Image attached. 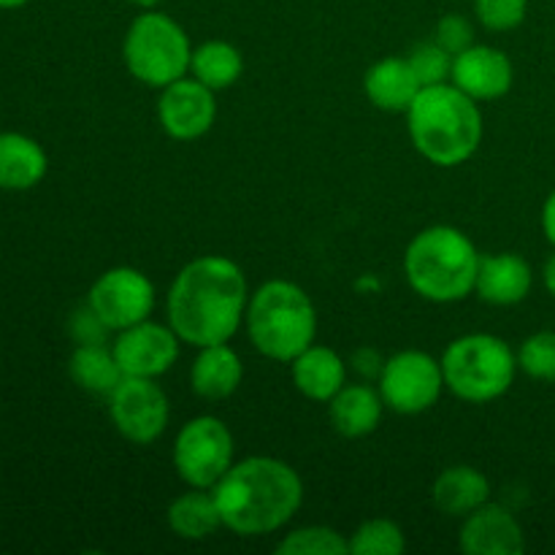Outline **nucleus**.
I'll list each match as a JSON object with an SVG mask.
<instances>
[{
    "mask_svg": "<svg viewBox=\"0 0 555 555\" xmlns=\"http://www.w3.org/2000/svg\"><path fill=\"white\" fill-rule=\"evenodd\" d=\"M540 225H542V233H545L547 242L555 247V190L551 195L545 198V204H542V211H540Z\"/></svg>",
    "mask_w": 555,
    "mask_h": 555,
    "instance_id": "72a5a7b5",
    "label": "nucleus"
},
{
    "mask_svg": "<svg viewBox=\"0 0 555 555\" xmlns=\"http://www.w3.org/2000/svg\"><path fill=\"white\" fill-rule=\"evenodd\" d=\"M431 502L448 518L464 520L466 515L491 502V480L475 466H448L434 480Z\"/></svg>",
    "mask_w": 555,
    "mask_h": 555,
    "instance_id": "412c9836",
    "label": "nucleus"
},
{
    "mask_svg": "<svg viewBox=\"0 0 555 555\" xmlns=\"http://www.w3.org/2000/svg\"><path fill=\"white\" fill-rule=\"evenodd\" d=\"M33 3V0H0V9L11 11V9H22V5Z\"/></svg>",
    "mask_w": 555,
    "mask_h": 555,
    "instance_id": "c9c22d12",
    "label": "nucleus"
},
{
    "mask_svg": "<svg viewBox=\"0 0 555 555\" xmlns=\"http://www.w3.org/2000/svg\"><path fill=\"white\" fill-rule=\"evenodd\" d=\"M168 529L179 537V540L188 542H201L209 540L211 534H217L222 526L220 507L215 502V493L209 488H190L182 496L173 499L168 504Z\"/></svg>",
    "mask_w": 555,
    "mask_h": 555,
    "instance_id": "5701e85b",
    "label": "nucleus"
},
{
    "mask_svg": "<svg viewBox=\"0 0 555 555\" xmlns=\"http://www.w3.org/2000/svg\"><path fill=\"white\" fill-rule=\"evenodd\" d=\"M459 545L466 555H520L526 534L520 520L502 504H482L466 515L459 531Z\"/></svg>",
    "mask_w": 555,
    "mask_h": 555,
    "instance_id": "2eb2a0df",
    "label": "nucleus"
},
{
    "mask_svg": "<svg viewBox=\"0 0 555 555\" xmlns=\"http://www.w3.org/2000/svg\"><path fill=\"white\" fill-rule=\"evenodd\" d=\"M133 5H139V9H160L166 0H130Z\"/></svg>",
    "mask_w": 555,
    "mask_h": 555,
    "instance_id": "e433bc0d",
    "label": "nucleus"
},
{
    "mask_svg": "<svg viewBox=\"0 0 555 555\" xmlns=\"http://www.w3.org/2000/svg\"><path fill=\"white\" fill-rule=\"evenodd\" d=\"M406 60H410L412 70H415L423 87L444 85V81H450V74H453V54L439 47L437 41L417 43Z\"/></svg>",
    "mask_w": 555,
    "mask_h": 555,
    "instance_id": "c85d7f7f",
    "label": "nucleus"
},
{
    "mask_svg": "<svg viewBox=\"0 0 555 555\" xmlns=\"http://www.w3.org/2000/svg\"><path fill=\"white\" fill-rule=\"evenodd\" d=\"M244 379V363L231 341L198 347L193 366H190V388L206 401L231 399Z\"/></svg>",
    "mask_w": 555,
    "mask_h": 555,
    "instance_id": "a211bd4d",
    "label": "nucleus"
},
{
    "mask_svg": "<svg viewBox=\"0 0 555 555\" xmlns=\"http://www.w3.org/2000/svg\"><path fill=\"white\" fill-rule=\"evenodd\" d=\"M406 551V537L396 520H363L350 534V555H401Z\"/></svg>",
    "mask_w": 555,
    "mask_h": 555,
    "instance_id": "a878e982",
    "label": "nucleus"
},
{
    "mask_svg": "<svg viewBox=\"0 0 555 555\" xmlns=\"http://www.w3.org/2000/svg\"><path fill=\"white\" fill-rule=\"evenodd\" d=\"M68 374L76 388L95 396H108L125 377L108 345H76V350L70 352Z\"/></svg>",
    "mask_w": 555,
    "mask_h": 555,
    "instance_id": "393cba45",
    "label": "nucleus"
},
{
    "mask_svg": "<svg viewBox=\"0 0 555 555\" xmlns=\"http://www.w3.org/2000/svg\"><path fill=\"white\" fill-rule=\"evenodd\" d=\"M542 282H545L547 293H551L553 301H555V253L551 255V258H547L545 269H542Z\"/></svg>",
    "mask_w": 555,
    "mask_h": 555,
    "instance_id": "f704fd0d",
    "label": "nucleus"
},
{
    "mask_svg": "<svg viewBox=\"0 0 555 555\" xmlns=\"http://www.w3.org/2000/svg\"><path fill=\"white\" fill-rule=\"evenodd\" d=\"M406 133L417 155L431 166H464L477 155L486 133L480 103L453 81L423 87L406 108Z\"/></svg>",
    "mask_w": 555,
    "mask_h": 555,
    "instance_id": "7ed1b4c3",
    "label": "nucleus"
},
{
    "mask_svg": "<svg viewBox=\"0 0 555 555\" xmlns=\"http://www.w3.org/2000/svg\"><path fill=\"white\" fill-rule=\"evenodd\" d=\"M434 41L442 49H448L450 54H461L464 49H469L475 41V22L464 14H444L437 22V30H434Z\"/></svg>",
    "mask_w": 555,
    "mask_h": 555,
    "instance_id": "7c9ffc66",
    "label": "nucleus"
},
{
    "mask_svg": "<svg viewBox=\"0 0 555 555\" xmlns=\"http://www.w3.org/2000/svg\"><path fill=\"white\" fill-rule=\"evenodd\" d=\"M385 406L396 415H423L444 390L442 361L426 350H401L385 361L377 377Z\"/></svg>",
    "mask_w": 555,
    "mask_h": 555,
    "instance_id": "1a4fd4ad",
    "label": "nucleus"
},
{
    "mask_svg": "<svg viewBox=\"0 0 555 555\" xmlns=\"http://www.w3.org/2000/svg\"><path fill=\"white\" fill-rule=\"evenodd\" d=\"M108 417L122 439L133 444H152L166 434L171 404L155 379L122 377L108 393Z\"/></svg>",
    "mask_w": 555,
    "mask_h": 555,
    "instance_id": "9d476101",
    "label": "nucleus"
},
{
    "mask_svg": "<svg viewBox=\"0 0 555 555\" xmlns=\"http://www.w3.org/2000/svg\"><path fill=\"white\" fill-rule=\"evenodd\" d=\"M352 361H356L358 372L366 374V377H374V379L379 377V372H383V366H385V361L374 350H358L356 356H352Z\"/></svg>",
    "mask_w": 555,
    "mask_h": 555,
    "instance_id": "473e14b6",
    "label": "nucleus"
},
{
    "mask_svg": "<svg viewBox=\"0 0 555 555\" xmlns=\"http://www.w3.org/2000/svg\"><path fill=\"white\" fill-rule=\"evenodd\" d=\"M444 390L466 404H491L502 399L518 374V356L496 334H464L442 352Z\"/></svg>",
    "mask_w": 555,
    "mask_h": 555,
    "instance_id": "423d86ee",
    "label": "nucleus"
},
{
    "mask_svg": "<svg viewBox=\"0 0 555 555\" xmlns=\"http://www.w3.org/2000/svg\"><path fill=\"white\" fill-rule=\"evenodd\" d=\"M450 81L477 103L499 101L513 90L515 65L504 49L488 43H472L453 57Z\"/></svg>",
    "mask_w": 555,
    "mask_h": 555,
    "instance_id": "4468645a",
    "label": "nucleus"
},
{
    "mask_svg": "<svg viewBox=\"0 0 555 555\" xmlns=\"http://www.w3.org/2000/svg\"><path fill=\"white\" fill-rule=\"evenodd\" d=\"M68 331L70 339H74L76 345H106L108 328L103 325V320L92 312L90 304H85V307H79L70 314Z\"/></svg>",
    "mask_w": 555,
    "mask_h": 555,
    "instance_id": "2f4dec72",
    "label": "nucleus"
},
{
    "mask_svg": "<svg viewBox=\"0 0 555 555\" xmlns=\"http://www.w3.org/2000/svg\"><path fill=\"white\" fill-rule=\"evenodd\" d=\"M247 301V274L236 260L225 255H198L179 269L168 287V325L177 331L182 345H222L244 325Z\"/></svg>",
    "mask_w": 555,
    "mask_h": 555,
    "instance_id": "f257e3e1",
    "label": "nucleus"
},
{
    "mask_svg": "<svg viewBox=\"0 0 555 555\" xmlns=\"http://www.w3.org/2000/svg\"><path fill=\"white\" fill-rule=\"evenodd\" d=\"M482 253L455 225H428L406 244L404 276L431 304H459L475 293Z\"/></svg>",
    "mask_w": 555,
    "mask_h": 555,
    "instance_id": "20e7f679",
    "label": "nucleus"
},
{
    "mask_svg": "<svg viewBox=\"0 0 555 555\" xmlns=\"http://www.w3.org/2000/svg\"><path fill=\"white\" fill-rule=\"evenodd\" d=\"M157 122L173 141H198L215 128L217 101L215 90L193 76L171 81L157 98Z\"/></svg>",
    "mask_w": 555,
    "mask_h": 555,
    "instance_id": "ddd939ff",
    "label": "nucleus"
},
{
    "mask_svg": "<svg viewBox=\"0 0 555 555\" xmlns=\"http://www.w3.org/2000/svg\"><path fill=\"white\" fill-rule=\"evenodd\" d=\"M244 74V54L236 43L209 38V41L193 47L190 57V76L206 85L209 90L220 92L236 85Z\"/></svg>",
    "mask_w": 555,
    "mask_h": 555,
    "instance_id": "b1692460",
    "label": "nucleus"
},
{
    "mask_svg": "<svg viewBox=\"0 0 555 555\" xmlns=\"http://www.w3.org/2000/svg\"><path fill=\"white\" fill-rule=\"evenodd\" d=\"M171 459L184 486L211 491L236 464V439L225 421L215 415H198L179 428Z\"/></svg>",
    "mask_w": 555,
    "mask_h": 555,
    "instance_id": "6e6552de",
    "label": "nucleus"
},
{
    "mask_svg": "<svg viewBox=\"0 0 555 555\" xmlns=\"http://www.w3.org/2000/svg\"><path fill=\"white\" fill-rule=\"evenodd\" d=\"M529 0H475V20L491 33H509L524 25Z\"/></svg>",
    "mask_w": 555,
    "mask_h": 555,
    "instance_id": "c756f323",
    "label": "nucleus"
},
{
    "mask_svg": "<svg viewBox=\"0 0 555 555\" xmlns=\"http://www.w3.org/2000/svg\"><path fill=\"white\" fill-rule=\"evenodd\" d=\"M291 379L304 399L328 404L347 385V363L334 347L314 341L291 361Z\"/></svg>",
    "mask_w": 555,
    "mask_h": 555,
    "instance_id": "f3484780",
    "label": "nucleus"
},
{
    "mask_svg": "<svg viewBox=\"0 0 555 555\" xmlns=\"http://www.w3.org/2000/svg\"><path fill=\"white\" fill-rule=\"evenodd\" d=\"M49 171V155L33 135L3 130L0 133V190L27 193L43 182Z\"/></svg>",
    "mask_w": 555,
    "mask_h": 555,
    "instance_id": "aec40b11",
    "label": "nucleus"
},
{
    "mask_svg": "<svg viewBox=\"0 0 555 555\" xmlns=\"http://www.w3.org/2000/svg\"><path fill=\"white\" fill-rule=\"evenodd\" d=\"M423 90L421 79L412 70L406 57H383L363 76V92L372 106L390 114H406L417 92Z\"/></svg>",
    "mask_w": 555,
    "mask_h": 555,
    "instance_id": "4be33fe9",
    "label": "nucleus"
},
{
    "mask_svg": "<svg viewBox=\"0 0 555 555\" xmlns=\"http://www.w3.org/2000/svg\"><path fill=\"white\" fill-rule=\"evenodd\" d=\"M518 369L537 383H555V331H537L518 347Z\"/></svg>",
    "mask_w": 555,
    "mask_h": 555,
    "instance_id": "cd10ccee",
    "label": "nucleus"
},
{
    "mask_svg": "<svg viewBox=\"0 0 555 555\" xmlns=\"http://www.w3.org/2000/svg\"><path fill=\"white\" fill-rule=\"evenodd\" d=\"M244 328L260 356L291 363L318 339V309L301 285L269 280L249 293Z\"/></svg>",
    "mask_w": 555,
    "mask_h": 555,
    "instance_id": "39448f33",
    "label": "nucleus"
},
{
    "mask_svg": "<svg viewBox=\"0 0 555 555\" xmlns=\"http://www.w3.org/2000/svg\"><path fill=\"white\" fill-rule=\"evenodd\" d=\"M87 304L103 320V325L117 334L141 320H150L155 309V285L133 266H114L92 282Z\"/></svg>",
    "mask_w": 555,
    "mask_h": 555,
    "instance_id": "9b49d317",
    "label": "nucleus"
},
{
    "mask_svg": "<svg viewBox=\"0 0 555 555\" xmlns=\"http://www.w3.org/2000/svg\"><path fill=\"white\" fill-rule=\"evenodd\" d=\"M534 287V269L518 253L482 255L475 293L491 307H518Z\"/></svg>",
    "mask_w": 555,
    "mask_h": 555,
    "instance_id": "dca6fc26",
    "label": "nucleus"
},
{
    "mask_svg": "<svg viewBox=\"0 0 555 555\" xmlns=\"http://www.w3.org/2000/svg\"><path fill=\"white\" fill-rule=\"evenodd\" d=\"M193 43L188 30L160 9H141L125 30L122 60L128 74L144 87L163 90L190 74Z\"/></svg>",
    "mask_w": 555,
    "mask_h": 555,
    "instance_id": "0eeeda50",
    "label": "nucleus"
},
{
    "mask_svg": "<svg viewBox=\"0 0 555 555\" xmlns=\"http://www.w3.org/2000/svg\"><path fill=\"white\" fill-rule=\"evenodd\" d=\"M179 347L182 339L168 323H155V320H141L130 328L117 331L112 341L114 358L125 377H150L157 379L171 372L173 363L179 361Z\"/></svg>",
    "mask_w": 555,
    "mask_h": 555,
    "instance_id": "f8f14e48",
    "label": "nucleus"
},
{
    "mask_svg": "<svg viewBox=\"0 0 555 555\" xmlns=\"http://www.w3.org/2000/svg\"><path fill=\"white\" fill-rule=\"evenodd\" d=\"M222 526L236 537H266L285 529L304 504V482L291 464L271 455L236 461L211 488Z\"/></svg>",
    "mask_w": 555,
    "mask_h": 555,
    "instance_id": "f03ea898",
    "label": "nucleus"
},
{
    "mask_svg": "<svg viewBox=\"0 0 555 555\" xmlns=\"http://www.w3.org/2000/svg\"><path fill=\"white\" fill-rule=\"evenodd\" d=\"M385 401L377 388L366 383L345 385L334 399L328 401V421L334 431L345 439H363L374 434L383 423Z\"/></svg>",
    "mask_w": 555,
    "mask_h": 555,
    "instance_id": "6ab92c4d",
    "label": "nucleus"
},
{
    "mask_svg": "<svg viewBox=\"0 0 555 555\" xmlns=\"http://www.w3.org/2000/svg\"><path fill=\"white\" fill-rule=\"evenodd\" d=\"M280 555H347L350 540L331 526H301L276 545Z\"/></svg>",
    "mask_w": 555,
    "mask_h": 555,
    "instance_id": "bb28decb",
    "label": "nucleus"
}]
</instances>
